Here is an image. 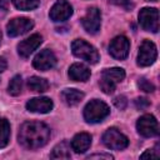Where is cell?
Wrapping results in <instances>:
<instances>
[{
	"mask_svg": "<svg viewBox=\"0 0 160 160\" xmlns=\"http://www.w3.org/2000/svg\"><path fill=\"white\" fill-rule=\"evenodd\" d=\"M28 86L30 88V90L32 91H39V92H44L49 89V82L48 80L39 78V76H31L28 80Z\"/></svg>",
	"mask_w": 160,
	"mask_h": 160,
	"instance_id": "ffe728a7",
	"label": "cell"
},
{
	"mask_svg": "<svg viewBox=\"0 0 160 160\" xmlns=\"http://www.w3.org/2000/svg\"><path fill=\"white\" fill-rule=\"evenodd\" d=\"M88 159H106V160H111L112 156L110 154H92V155H89Z\"/></svg>",
	"mask_w": 160,
	"mask_h": 160,
	"instance_id": "f1b7e54d",
	"label": "cell"
},
{
	"mask_svg": "<svg viewBox=\"0 0 160 160\" xmlns=\"http://www.w3.org/2000/svg\"><path fill=\"white\" fill-rule=\"evenodd\" d=\"M145 1H154V2H155V1H158V0H145Z\"/></svg>",
	"mask_w": 160,
	"mask_h": 160,
	"instance_id": "1f68e13d",
	"label": "cell"
},
{
	"mask_svg": "<svg viewBox=\"0 0 160 160\" xmlns=\"http://www.w3.org/2000/svg\"><path fill=\"white\" fill-rule=\"evenodd\" d=\"M156 56H158V51L155 44L150 40H144L138 52V65L149 66L156 60Z\"/></svg>",
	"mask_w": 160,
	"mask_h": 160,
	"instance_id": "ba28073f",
	"label": "cell"
},
{
	"mask_svg": "<svg viewBox=\"0 0 160 160\" xmlns=\"http://www.w3.org/2000/svg\"><path fill=\"white\" fill-rule=\"evenodd\" d=\"M102 142L111 150H122L129 145L128 138L115 128H110L104 132Z\"/></svg>",
	"mask_w": 160,
	"mask_h": 160,
	"instance_id": "5b68a950",
	"label": "cell"
},
{
	"mask_svg": "<svg viewBox=\"0 0 160 160\" xmlns=\"http://www.w3.org/2000/svg\"><path fill=\"white\" fill-rule=\"evenodd\" d=\"M10 4V0H0V9L1 10H8Z\"/></svg>",
	"mask_w": 160,
	"mask_h": 160,
	"instance_id": "f546056e",
	"label": "cell"
},
{
	"mask_svg": "<svg viewBox=\"0 0 160 160\" xmlns=\"http://www.w3.org/2000/svg\"><path fill=\"white\" fill-rule=\"evenodd\" d=\"M138 132L144 138H152L159 134V124L154 115L145 114L139 118L136 122Z\"/></svg>",
	"mask_w": 160,
	"mask_h": 160,
	"instance_id": "52a82bcc",
	"label": "cell"
},
{
	"mask_svg": "<svg viewBox=\"0 0 160 160\" xmlns=\"http://www.w3.org/2000/svg\"><path fill=\"white\" fill-rule=\"evenodd\" d=\"M0 42H1V31H0Z\"/></svg>",
	"mask_w": 160,
	"mask_h": 160,
	"instance_id": "d6a6232c",
	"label": "cell"
},
{
	"mask_svg": "<svg viewBox=\"0 0 160 160\" xmlns=\"http://www.w3.org/2000/svg\"><path fill=\"white\" fill-rule=\"evenodd\" d=\"M12 2L19 10H32L39 6L40 0H12Z\"/></svg>",
	"mask_w": 160,
	"mask_h": 160,
	"instance_id": "603a6c76",
	"label": "cell"
},
{
	"mask_svg": "<svg viewBox=\"0 0 160 160\" xmlns=\"http://www.w3.org/2000/svg\"><path fill=\"white\" fill-rule=\"evenodd\" d=\"M138 86L140 88V90H142V91H145V92H152V91L155 90L154 84L150 82L149 80H146L145 78L139 79V81H138Z\"/></svg>",
	"mask_w": 160,
	"mask_h": 160,
	"instance_id": "cb8c5ba5",
	"label": "cell"
},
{
	"mask_svg": "<svg viewBox=\"0 0 160 160\" xmlns=\"http://www.w3.org/2000/svg\"><path fill=\"white\" fill-rule=\"evenodd\" d=\"M114 105H115L118 109L124 110V109L126 108V105H128V100H126V98H125L124 95H119V96H116V98L114 99Z\"/></svg>",
	"mask_w": 160,
	"mask_h": 160,
	"instance_id": "484cf974",
	"label": "cell"
},
{
	"mask_svg": "<svg viewBox=\"0 0 160 160\" xmlns=\"http://www.w3.org/2000/svg\"><path fill=\"white\" fill-rule=\"evenodd\" d=\"M50 139V129L40 121L24 122L19 130V142L30 150L39 149L48 144Z\"/></svg>",
	"mask_w": 160,
	"mask_h": 160,
	"instance_id": "6da1fadb",
	"label": "cell"
},
{
	"mask_svg": "<svg viewBox=\"0 0 160 160\" xmlns=\"http://www.w3.org/2000/svg\"><path fill=\"white\" fill-rule=\"evenodd\" d=\"M125 78V71L121 68H111V69H106L102 71L99 85L101 88V90L105 94H112L116 84L122 81Z\"/></svg>",
	"mask_w": 160,
	"mask_h": 160,
	"instance_id": "7a4b0ae2",
	"label": "cell"
},
{
	"mask_svg": "<svg viewBox=\"0 0 160 160\" xmlns=\"http://www.w3.org/2000/svg\"><path fill=\"white\" fill-rule=\"evenodd\" d=\"M34 26L32 20L28 19V18H14L12 20H10L6 25V31L8 35L11 38L22 35L25 32H28L29 30H31Z\"/></svg>",
	"mask_w": 160,
	"mask_h": 160,
	"instance_id": "30bf717a",
	"label": "cell"
},
{
	"mask_svg": "<svg viewBox=\"0 0 160 160\" xmlns=\"http://www.w3.org/2000/svg\"><path fill=\"white\" fill-rule=\"evenodd\" d=\"M135 106H136V109H139V110H145V109H148V108L150 106V101H149L146 98H136V100H135Z\"/></svg>",
	"mask_w": 160,
	"mask_h": 160,
	"instance_id": "4316f807",
	"label": "cell"
},
{
	"mask_svg": "<svg viewBox=\"0 0 160 160\" xmlns=\"http://www.w3.org/2000/svg\"><path fill=\"white\" fill-rule=\"evenodd\" d=\"M110 114L109 106L100 100H91L84 108V119L88 122H100Z\"/></svg>",
	"mask_w": 160,
	"mask_h": 160,
	"instance_id": "3957f363",
	"label": "cell"
},
{
	"mask_svg": "<svg viewBox=\"0 0 160 160\" xmlns=\"http://www.w3.org/2000/svg\"><path fill=\"white\" fill-rule=\"evenodd\" d=\"M90 145H91V136L88 132H79L71 140V149L78 154L85 152L90 148Z\"/></svg>",
	"mask_w": 160,
	"mask_h": 160,
	"instance_id": "2e32d148",
	"label": "cell"
},
{
	"mask_svg": "<svg viewBox=\"0 0 160 160\" xmlns=\"http://www.w3.org/2000/svg\"><path fill=\"white\" fill-rule=\"evenodd\" d=\"M140 158H141V159H146V158L156 159V158H159V151H158L156 149H149V150H146Z\"/></svg>",
	"mask_w": 160,
	"mask_h": 160,
	"instance_id": "83f0119b",
	"label": "cell"
},
{
	"mask_svg": "<svg viewBox=\"0 0 160 160\" xmlns=\"http://www.w3.org/2000/svg\"><path fill=\"white\" fill-rule=\"evenodd\" d=\"M139 22L146 31H159V11L155 8H144L139 12Z\"/></svg>",
	"mask_w": 160,
	"mask_h": 160,
	"instance_id": "8992f818",
	"label": "cell"
},
{
	"mask_svg": "<svg viewBox=\"0 0 160 160\" xmlns=\"http://www.w3.org/2000/svg\"><path fill=\"white\" fill-rule=\"evenodd\" d=\"M61 99L66 105L74 106L84 99V92H81L80 90H76V89H65L61 92Z\"/></svg>",
	"mask_w": 160,
	"mask_h": 160,
	"instance_id": "ac0fdd59",
	"label": "cell"
},
{
	"mask_svg": "<svg viewBox=\"0 0 160 160\" xmlns=\"http://www.w3.org/2000/svg\"><path fill=\"white\" fill-rule=\"evenodd\" d=\"M54 104L51 99L49 98H34L26 102V109L31 112H40V114H46L51 111Z\"/></svg>",
	"mask_w": 160,
	"mask_h": 160,
	"instance_id": "9a60e30c",
	"label": "cell"
},
{
	"mask_svg": "<svg viewBox=\"0 0 160 160\" xmlns=\"http://www.w3.org/2000/svg\"><path fill=\"white\" fill-rule=\"evenodd\" d=\"M81 24L88 32H90V34L98 32L100 29V24H101L100 10L98 8H89L85 16L81 19Z\"/></svg>",
	"mask_w": 160,
	"mask_h": 160,
	"instance_id": "8fae6325",
	"label": "cell"
},
{
	"mask_svg": "<svg viewBox=\"0 0 160 160\" xmlns=\"http://www.w3.org/2000/svg\"><path fill=\"white\" fill-rule=\"evenodd\" d=\"M129 49H130V42L128 40V38H125L124 35L116 36L111 40L110 45H109V52L114 59L118 60H124L128 58L129 55Z\"/></svg>",
	"mask_w": 160,
	"mask_h": 160,
	"instance_id": "9c48e42d",
	"label": "cell"
},
{
	"mask_svg": "<svg viewBox=\"0 0 160 160\" xmlns=\"http://www.w3.org/2000/svg\"><path fill=\"white\" fill-rule=\"evenodd\" d=\"M21 88H22V79L20 75H15L10 82H9V88H8V91L10 95L12 96H18L20 92H21Z\"/></svg>",
	"mask_w": 160,
	"mask_h": 160,
	"instance_id": "7402d4cb",
	"label": "cell"
},
{
	"mask_svg": "<svg viewBox=\"0 0 160 160\" xmlns=\"http://www.w3.org/2000/svg\"><path fill=\"white\" fill-rule=\"evenodd\" d=\"M41 42H42V36L40 34H34L30 38L22 40L18 45V52L21 58H28L40 46Z\"/></svg>",
	"mask_w": 160,
	"mask_h": 160,
	"instance_id": "5bb4252c",
	"label": "cell"
},
{
	"mask_svg": "<svg viewBox=\"0 0 160 160\" xmlns=\"http://www.w3.org/2000/svg\"><path fill=\"white\" fill-rule=\"evenodd\" d=\"M69 78L72 81H88L90 78V70L82 64H72L69 69Z\"/></svg>",
	"mask_w": 160,
	"mask_h": 160,
	"instance_id": "e0dca14e",
	"label": "cell"
},
{
	"mask_svg": "<svg viewBox=\"0 0 160 160\" xmlns=\"http://www.w3.org/2000/svg\"><path fill=\"white\" fill-rule=\"evenodd\" d=\"M56 64V56L49 49L40 51L32 60V66L40 71H46L54 68Z\"/></svg>",
	"mask_w": 160,
	"mask_h": 160,
	"instance_id": "7c38bea8",
	"label": "cell"
},
{
	"mask_svg": "<svg viewBox=\"0 0 160 160\" xmlns=\"http://www.w3.org/2000/svg\"><path fill=\"white\" fill-rule=\"evenodd\" d=\"M51 159H70L71 158V154H70V145L66 142V141H62L60 144H58L51 155H50Z\"/></svg>",
	"mask_w": 160,
	"mask_h": 160,
	"instance_id": "d6986e66",
	"label": "cell"
},
{
	"mask_svg": "<svg viewBox=\"0 0 160 160\" xmlns=\"http://www.w3.org/2000/svg\"><path fill=\"white\" fill-rule=\"evenodd\" d=\"M71 50L76 58H80V59H82L90 64H96L99 61L98 50L92 45L86 42L85 40H81V39L74 40L71 44Z\"/></svg>",
	"mask_w": 160,
	"mask_h": 160,
	"instance_id": "277c9868",
	"label": "cell"
},
{
	"mask_svg": "<svg viewBox=\"0 0 160 160\" xmlns=\"http://www.w3.org/2000/svg\"><path fill=\"white\" fill-rule=\"evenodd\" d=\"M109 2L114 4V5H118L125 10H131L134 8V4L131 2V0H109Z\"/></svg>",
	"mask_w": 160,
	"mask_h": 160,
	"instance_id": "d4e9b609",
	"label": "cell"
},
{
	"mask_svg": "<svg viewBox=\"0 0 160 160\" xmlns=\"http://www.w3.org/2000/svg\"><path fill=\"white\" fill-rule=\"evenodd\" d=\"M10 140V124L6 119L0 118V149L5 148Z\"/></svg>",
	"mask_w": 160,
	"mask_h": 160,
	"instance_id": "44dd1931",
	"label": "cell"
},
{
	"mask_svg": "<svg viewBox=\"0 0 160 160\" xmlns=\"http://www.w3.org/2000/svg\"><path fill=\"white\" fill-rule=\"evenodd\" d=\"M72 15L71 5L65 0L56 1L50 9V19L52 21H64Z\"/></svg>",
	"mask_w": 160,
	"mask_h": 160,
	"instance_id": "4fadbf2b",
	"label": "cell"
},
{
	"mask_svg": "<svg viewBox=\"0 0 160 160\" xmlns=\"http://www.w3.org/2000/svg\"><path fill=\"white\" fill-rule=\"evenodd\" d=\"M6 66H8L6 60H5L2 56H0V72H2V71L6 69Z\"/></svg>",
	"mask_w": 160,
	"mask_h": 160,
	"instance_id": "4dcf8cb0",
	"label": "cell"
}]
</instances>
